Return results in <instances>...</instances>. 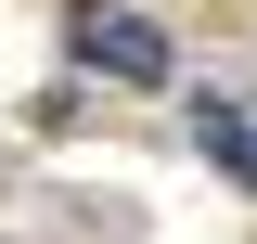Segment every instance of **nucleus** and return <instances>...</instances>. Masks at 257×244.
<instances>
[{
	"mask_svg": "<svg viewBox=\"0 0 257 244\" xmlns=\"http://www.w3.org/2000/svg\"><path fill=\"white\" fill-rule=\"evenodd\" d=\"M219 154H231V180H244V193H257V129H231V142H219Z\"/></svg>",
	"mask_w": 257,
	"mask_h": 244,
	"instance_id": "2",
	"label": "nucleus"
},
{
	"mask_svg": "<svg viewBox=\"0 0 257 244\" xmlns=\"http://www.w3.org/2000/svg\"><path fill=\"white\" fill-rule=\"evenodd\" d=\"M64 52L90 64V77H128V90H167V77H180V52H167L155 13H103V0L64 13Z\"/></svg>",
	"mask_w": 257,
	"mask_h": 244,
	"instance_id": "1",
	"label": "nucleus"
}]
</instances>
